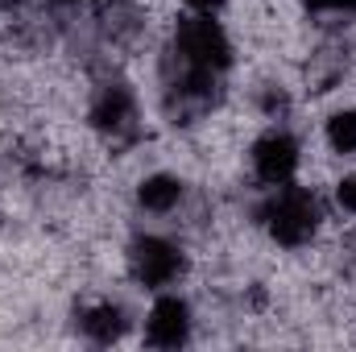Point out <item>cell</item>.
<instances>
[{
    "instance_id": "6da1fadb",
    "label": "cell",
    "mask_w": 356,
    "mask_h": 352,
    "mask_svg": "<svg viewBox=\"0 0 356 352\" xmlns=\"http://www.w3.org/2000/svg\"><path fill=\"white\" fill-rule=\"evenodd\" d=\"M266 228L282 249H302L319 232V203L307 186H282L266 203Z\"/></svg>"
},
{
    "instance_id": "7a4b0ae2",
    "label": "cell",
    "mask_w": 356,
    "mask_h": 352,
    "mask_svg": "<svg viewBox=\"0 0 356 352\" xmlns=\"http://www.w3.org/2000/svg\"><path fill=\"white\" fill-rule=\"evenodd\" d=\"M175 50L199 71H211V75H224L228 63H232V46H228V33L220 29V21H211V13H199V17H186L178 21L175 29Z\"/></svg>"
},
{
    "instance_id": "3957f363",
    "label": "cell",
    "mask_w": 356,
    "mask_h": 352,
    "mask_svg": "<svg viewBox=\"0 0 356 352\" xmlns=\"http://www.w3.org/2000/svg\"><path fill=\"white\" fill-rule=\"evenodd\" d=\"M91 125L116 145L133 141L137 137V99H133V91L124 83H99L95 99H91Z\"/></svg>"
},
{
    "instance_id": "277c9868",
    "label": "cell",
    "mask_w": 356,
    "mask_h": 352,
    "mask_svg": "<svg viewBox=\"0 0 356 352\" xmlns=\"http://www.w3.org/2000/svg\"><path fill=\"white\" fill-rule=\"evenodd\" d=\"M178 269H182V253H178V245H170L166 237H137L129 245V273L141 286H149V290L170 286L178 278Z\"/></svg>"
},
{
    "instance_id": "5b68a950",
    "label": "cell",
    "mask_w": 356,
    "mask_h": 352,
    "mask_svg": "<svg viewBox=\"0 0 356 352\" xmlns=\"http://www.w3.org/2000/svg\"><path fill=\"white\" fill-rule=\"evenodd\" d=\"M253 170L261 182L269 186H286L294 170H298V145H294V137L290 133H266L257 145H253Z\"/></svg>"
},
{
    "instance_id": "8992f818",
    "label": "cell",
    "mask_w": 356,
    "mask_h": 352,
    "mask_svg": "<svg viewBox=\"0 0 356 352\" xmlns=\"http://www.w3.org/2000/svg\"><path fill=\"white\" fill-rule=\"evenodd\" d=\"M191 336V307L178 298V294H162L154 307H149V319H145V340L154 349H178L186 344Z\"/></svg>"
},
{
    "instance_id": "52a82bcc",
    "label": "cell",
    "mask_w": 356,
    "mask_h": 352,
    "mask_svg": "<svg viewBox=\"0 0 356 352\" xmlns=\"http://www.w3.org/2000/svg\"><path fill=\"white\" fill-rule=\"evenodd\" d=\"M137 203H141L145 211H158V216L175 211L178 203H182V178H175V175H149L141 186H137Z\"/></svg>"
},
{
    "instance_id": "ba28073f",
    "label": "cell",
    "mask_w": 356,
    "mask_h": 352,
    "mask_svg": "<svg viewBox=\"0 0 356 352\" xmlns=\"http://www.w3.org/2000/svg\"><path fill=\"white\" fill-rule=\"evenodd\" d=\"M99 29L112 38V42H133L141 33V13L124 0H104L99 8Z\"/></svg>"
},
{
    "instance_id": "9c48e42d",
    "label": "cell",
    "mask_w": 356,
    "mask_h": 352,
    "mask_svg": "<svg viewBox=\"0 0 356 352\" xmlns=\"http://www.w3.org/2000/svg\"><path fill=\"white\" fill-rule=\"evenodd\" d=\"M83 336L95 340V344H116V340L124 336V315H120V307H112V303L91 307L88 315H83Z\"/></svg>"
},
{
    "instance_id": "30bf717a",
    "label": "cell",
    "mask_w": 356,
    "mask_h": 352,
    "mask_svg": "<svg viewBox=\"0 0 356 352\" xmlns=\"http://www.w3.org/2000/svg\"><path fill=\"white\" fill-rule=\"evenodd\" d=\"M327 145L336 154H356V108H344L327 120Z\"/></svg>"
},
{
    "instance_id": "8fae6325",
    "label": "cell",
    "mask_w": 356,
    "mask_h": 352,
    "mask_svg": "<svg viewBox=\"0 0 356 352\" xmlns=\"http://www.w3.org/2000/svg\"><path fill=\"white\" fill-rule=\"evenodd\" d=\"M336 203H340L344 211H353V216H356V175H348V178H340V182H336Z\"/></svg>"
},
{
    "instance_id": "7c38bea8",
    "label": "cell",
    "mask_w": 356,
    "mask_h": 352,
    "mask_svg": "<svg viewBox=\"0 0 356 352\" xmlns=\"http://www.w3.org/2000/svg\"><path fill=\"white\" fill-rule=\"evenodd\" d=\"M182 4H191L195 13H216V8H220L224 0H182Z\"/></svg>"
},
{
    "instance_id": "4fadbf2b",
    "label": "cell",
    "mask_w": 356,
    "mask_h": 352,
    "mask_svg": "<svg viewBox=\"0 0 356 352\" xmlns=\"http://www.w3.org/2000/svg\"><path fill=\"white\" fill-rule=\"evenodd\" d=\"M311 13H327V8H340V0H302Z\"/></svg>"
},
{
    "instance_id": "5bb4252c",
    "label": "cell",
    "mask_w": 356,
    "mask_h": 352,
    "mask_svg": "<svg viewBox=\"0 0 356 352\" xmlns=\"http://www.w3.org/2000/svg\"><path fill=\"white\" fill-rule=\"evenodd\" d=\"M54 8H71V4H79V0H50Z\"/></svg>"
},
{
    "instance_id": "9a60e30c",
    "label": "cell",
    "mask_w": 356,
    "mask_h": 352,
    "mask_svg": "<svg viewBox=\"0 0 356 352\" xmlns=\"http://www.w3.org/2000/svg\"><path fill=\"white\" fill-rule=\"evenodd\" d=\"M21 0H0V13H8V8H17Z\"/></svg>"
},
{
    "instance_id": "2e32d148",
    "label": "cell",
    "mask_w": 356,
    "mask_h": 352,
    "mask_svg": "<svg viewBox=\"0 0 356 352\" xmlns=\"http://www.w3.org/2000/svg\"><path fill=\"white\" fill-rule=\"evenodd\" d=\"M340 4H344V8H348V13H356V0H340Z\"/></svg>"
}]
</instances>
